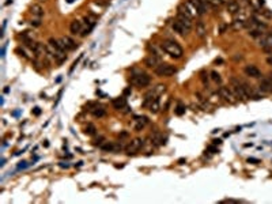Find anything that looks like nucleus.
I'll use <instances>...</instances> for the list:
<instances>
[{"mask_svg": "<svg viewBox=\"0 0 272 204\" xmlns=\"http://www.w3.org/2000/svg\"><path fill=\"white\" fill-rule=\"evenodd\" d=\"M143 146H144V140L136 137V139H133V140L129 142L128 146H125V153L128 154V155H133V154L138 153V151L142 148Z\"/></svg>", "mask_w": 272, "mask_h": 204, "instance_id": "nucleus-5", "label": "nucleus"}, {"mask_svg": "<svg viewBox=\"0 0 272 204\" xmlns=\"http://www.w3.org/2000/svg\"><path fill=\"white\" fill-rule=\"evenodd\" d=\"M258 4H260V6H264V0H258Z\"/></svg>", "mask_w": 272, "mask_h": 204, "instance_id": "nucleus-54", "label": "nucleus"}, {"mask_svg": "<svg viewBox=\"0 0 272 204\" xmlns=\"http://www.w3.org/2000/svg\"><path fill=\"white\" fill-rule=\"evenodd\" d=\"M154 91L156 93V95H162V94L166 91V86L165 84H158L156 87L154 89Z\"/></svg>", "mask_w": 272, "mask_h": 204, "instance_id": "nucleus-31", "label": "nucleus"}, {"mask_svg": "<svg viewBox=\"0 0 272 204\" xmlns=\"http://www.w3.org/2000/svg\"><path fill=\"white\" fill-rule=\"evenodd\" d=\"M90 31H91V29H90V27H86L84 30H82V31H80V34H79V35H80V37H86Z\"/></svg>", "mask_w": 272, "mask_h": 204, "instance_id": "nucleus-40", "label": "nucleus"}, {"mask_svg": "<svg viewBox=\"0 0 272 204\" xmlns=\"http://www.w3.org/2000/svg\"><path fill=\"white\" fill-rule=\"evenodd\" d=\"M158 97H159V95H156V93L154 91V90H150V91H147L146 94H144L143 106H144V108H148V106H150Z\"/></svg>", "mask_w": 272, "mask_h": 204, "instance_id": "nucleus-15", "label": "nucleus"}, {"mask_svg": "<svg viewBox=\"0 0 272 204\" xmlns=\"http://www.w3.org/2000/svg\"><path fill=\"white\" fill-rule=\"evenodd\" d=\"M131 83L138 86V87H146V86L151 83V76L143 71H138L131 78Z\"/></svg>", "mask_w": 272, "mask_h": 204, "instance_id": "nucleus-3", "label": "nucleus"}, {"mask_svg": "<svg viewBox=\"0 0 272 204\" xmlns=\"http://www.w3.org/2000/svg\"><path fill=\"white\" fill-rule=\"evenodd\" d=\"M95 132H97V128H95V125L94 124H87L86 125V128H84V133L86 135H95Z\"/></svg>", "mask_w": 272, "mask_h": 204, "instance_id": "nucleus-27", "label": "nucleus"}, {"mask_svg": "<svg viewBox=\"0 0 272 204\" xmlns=\"http://www.w3.org/2000/svg\"><path fill=\"white\" fill-rule=\"evenodd\" d=\"M151 139H152V142H154L155 144H158V146L166 144V137H163L159 132H154V133H152L151 135Z\"/></svg>", "mask_w": 272, "mask_h": 204, "instance_id": "nucleus-21", "label": "nucleus"}, {"mask_svg": "<svg viewBox=\"0 0 272 204\" xmlns=\"http://www.w3.org/2000/svg\"><path fill=\"white\" fill-rule=\"evenodd\" d=\"M143 128H144V124H143V122L136 121V124H135V131H138V132H139V131H142Z\"/></svg>", "mask_w": 272, "mask_h": 204, "instance_id": "nucleus-39", "label": "nucleus"}, {"mask_svg": "<svg viewBox=\"0 0 272 204\" xmlns=\"http://www.w3.org/2000/svg\"><path fill=\"white\" fill-rule=\"evenodd\" d=\"M271 34H272V29H271Z\"/></svg>", "mask_w": 272, "mask_h": 204, "instance_id": "nucleus-56", "label": "nucleus"}, {"mask_svg": "<svg viewBox=\"0 0 272 204\" xmlns=\"http://www.w3.org/2000/svg\"><path fill=\"white\" fill-rule=\"evenodd\" d=\"M15 52L18 53V55H19L20 57H23V59H29V56L26 55V52H24V51H23V49L20 48V46H19V48H16V51H15Z\"/></svg>", "mask_w": 272, "mask_h": 204, "instance_id": "nucleus-37", "label": "nucleus"}, {"mask_svg": "<svg viewBox=\"0 0 272 204\" xmlns=\"http://www.w3.org/2000/svg\"><path fill=\"white\" fill-rule=\"evenodd\" d=\"M177 14H182L185 16H188V18L193 19V14L189 11V7L187 6V4H180L178 8H177Z\"/></svg>", "mask_w": 272, "mask_h": 204, "instance_id": "nucleus-20", "label": "nucleus"}, {"mask_svg": "<svg viewBox=\"0 0 272 204\" xmlns=\"http://www.w3.org/2000/svg\"><path fill=\"white\" fill-rule=\"evenodd\" d=\"M69 31H71L72 35H76V34H80L82 31V22L78 19H73L71 24H69Z\"/></svg>", "mask_w": 272, "mask_h": 204, "instance_id": "nucleus-16", "label": "nucleus"}, {"mask_svg": "<svg viewBox=\"0 0 272 204\" xmlns=\"http://www.w3.org/2000/svg\"><path fill=\"white\" fill-rule=\"evenodd\" d=\"M160 63H162V61H160V57L156 56V55H150V56H147L146 59H144V65H146L147 68H154L155 69Z\"/></svg>", "mask_w": 272, "mask_h": 204, "instance_id": "nucleus-10", "label": "nucleus"}, {"mask_svg": "<svg viewBox=\"0 0 272 204\" xmlns=\"http://www.w3.org/2000/svg\"><path fill=\"white\" fill-rule=\"evenodd\" d=\"M171 29H173V30H174V33H177V34H180V35H182V37H185V35H187L188 33H189V30H188V29L185 27L182 23H180L177 19H176L174 22L171 23Z\"/></svg>", "mask_w": 272, "mask_h": 204, "instance_id": "nucleus-13", "label": "nucleus"}, {"mask_svg": "<svg viewBox=\"0 0 272 204\" xmlns=\"http://www.w3.org/2000/svg\"><path fill=\"white\" fill-rule=\"evenodd\" d=\"M59 41H60V44H61V48H63L65 52H67V51H73V49L78 48V44L71 38V37H67V35L61 37V38H59Z\"/></svg>", "mask_w": 272, "mask_h": 204, "instance_id": "nucleus-8", "label": "nucleus"}, {"mask_svg": "<svg viewBox=\"0 0 272 204\" xmlns=\"http://www.w3.org/2000/svg\"><path fill=\"white\" fill-rule=\"evenodd\" d=\"M176 19L178 20L180 23H182L189 31L192 30V26H193V24H192V19H191V18H188V16H185V15H182V14H177V18H176Z\"/></svg>", "mask_w": 272, "mask_h": 204, "instance_id": "nucleus-17", "label": "nucleus"}, {"mask_svg": "<svg viewBox=\"0 0 272 204\" xmlns=\"http://www.w3.org/2000/svg\"><path fill=\"white\" fill-rule=\"evenodd\" d=\"M101 150H104V151H114V143H109V142H105L104 144L101 146Z\"/></svg>", "mask_w": 272, "mask_h": 204, "instance_id": "nucleus-28", "label": "nucleus"}, {"mask_svg": "<svg viewBox=\"0 0 272 204\" xmlns=\"http://www.w3.org/2000/svg\"><path fill=\"white\" fill-rule=\"evenodd\" d=\"M169 105H170V99H167V102H166V104H165V106H163V109H162V110H163V112H166V110L169 109Z\"/></svg>", "mask_w": 272, "mask_h": 204, "instance_id": "nucleus-45", "label": "nucleus"}, {"mask_svg": "<svg viewBox=\"0 0 272 204\" xmlns=\"http://www.w3.org/2000/svg\"><path fill=\"white\" fill-rule=\"evenodd\" d=\"M250 146H253V143H246V144H244V147H250Z\"/></svg>", "mask_w": 272, "mask_h": 204, "instance_id": "nucleus-53", "label": "nucleus"}, {"mask_svg": "<svg viewBox=\"0 0 272 204\" xmlns=\"http://www.w3.org/2000/svg\"><path fill=\"white\" fill-rule=\"evenodd\" d=\"M160 48H162V51L166 52L170 57H173V59H181L184 55L182 48L173 40H165L163 42L160 44Z\"/></svg>", "mask_w": 272, "mask_h": 204, "instance_id": "nucleus-1", "label": "nucleus"}, {"mask_svg": "<svg viewBox=\"0 0 272 204\" xmlns=\"http://www.w3.org/2000/svg\"><path fill=\"white\" fill-rule=\"evenodd\" d=\"M258 91L264 93V94H269L272 93V80L268 76L267 78H261L258 82Z\"/></svg>", "mask_w": 272, "mask_h": 204, "instance_id": "nucleus-9", "label": "nucleus"}, {"mask_svg": "<svg viewBox=\"0 0 272 204\" xmlns=\"http://www.w3.org/2000/svg\"><path fill=\"white\" fill-rule=\"evenodd\" d=\"M261 15L264 16V18H267V19H272V11L271 10H261Z\"/></svg>", "mask_w": 272, "mask_h": 204, "instance_id": "nucleus-35", "label": "nucleus"}, {"mask_svg": "<svg viewBox=\"0 0 272 204\" xmlns=\"http://www.w3.org/2000/svg\"><path fill=\"white\" fill-rule=\"evenodd\" d=\"M227 29H229V23H220L219 27H218V33L219 34H225Z\"/></svg>", "mask_w": 272, "mask_h": 204, "instance_id": "nucleus-33", "label": "nucleus"}, {"mask_svg": "<svg viewBox=\"0 0 272 204\" xmlns=\"http://www.w3.org/2000/svg\"><path fill=\"white\" fill-rule=\"evenodd\" d=\"M244 72H245L248 76H250V78H261V76H263V75H261V71L256 67V65H253V64L245 65Z\"/></svg>", "mask_w": 272, "mask_h": 204, "instance_id": "nucleus-11", "label": "nucleus"}, {"mask_svg": "<svg viewBox=\"0 0 272 204\" xmlns=\"http://www.w3.org/2000/svg\"><path fill=\"white\" fill-rule=\"evenodd\" d=\"M248 162H253V163H260V161L258 159H254V158H249Z\"/></svg>", "mask_w": 272, "mask_h": 204, "instance_id": "nucleus-48", "label": "nucleus"}, {"mask_svg": "<svg viewBox=\"0 0 272 204\" xmlns=\"http://www.w3.org/2000/svg\"><path fill=\"white\" fill-rule=\"evenodd\" d=\"M128 136H129V132H127V131H122V132H120V135H118L120 139H127Z\"/></svg>", "mask_w": 272, "mask_h": 204, "instance_id": "nucleus-42", "label": "nucleus"}, {"mask_svg": "<svg viewBox=\"0 0 272 204\" xmlns=\"http://www.w3.org/2000/svg\"><path fill=\"white\" fill-rule=\"evenodd\" d=\"M91 113H93V116L94 117H98V118H101V117H104L105 114H106V110L102 108V106H95L93 110H91Z\"/></svg>", "mask_w": 272, "mask_h": 204, "instance_id": "nucleus-23", "label": "nucleus"}, {"mask_svg": "<svg viewBox=\"0 0 272 204\" xmlns=\"http://www.w3.org/2000/svg\"><path fill=\"white\" fill-rule=\"evenodd\" d=\"M131 93H132V90H131V87H127V89L124 90V95H129Z\"/></svg>", "mask_w": 272, "mask_h": 204, "instance_id": "nucleus-46", "label": "nucleus"}, {"mask_svg": "<svg viewBox=\"0 0 272 204\" xmlns=\"http://www.w3.org/2000/svg\"><path fill=\"white\" fill-rule=\"evenodd\" d=\"M133 118H135L136 121H140V122H143L144 125H146L147 122H148V118H147L146 116H133Z\"/></svg>", "mask_w": 272, "mask_h": 204, "instance_id": "nucleus-36", "label": "nucleus"}, {"mask_svg": "<svg viewBox=\"0 0 272 204\" xmlns=\"http://www.w3.org/2000/svg\"><path fill=\"white\" fill-rule=\"evenodd\" d=\"M184 162H185V158H181L180 161H178V163H180V165H184Z\"/></svg>", "mask_w": 272, "mask_h": 204, "instance_id": "nucleus-52", "label": "nucleus"}, {"mask_svg": "<svg viewBox=\"0 0 272 204\" xmlns=\"http://www.w3.org/2000/svg\"><path fill=\"white\" fill-rule=\"evenodd\" d=\"M212 144H215V146H216V144H220V140H219V139H214V140H212Z\"/></svg>", "mask_w": 272, "mask_h": 204, "instance_id": "nucleus-49", "label": "nucleus"}, {"mask_svg": "<svg viewBox=\"0 0 272 204\" xmlns=\"http://www.w3.org/2000/svg\"><path fill=\"white\" fill-rule=\"evenodd\" d=\"M263 51H264L265 53H272V46H264L263 48Z\"/></svg>", "mask_w": 272, "mask_h": 204, "instance_id": "nucleus-44", "label": "nucleus"}, {"mask_svg": "<svg viewBox=\"0 0 272 204\" xmlns=\"http://www.w3.org/2000/svg\"><path fill=\"white\" fill-rule=\"evenodd\" d=\"M121 150H125V147H124V144L121 143V140L114 143V151H121Z\"/></svg>", "mask_w": 272, "mask_h": 204, "instance_id": "nucleus-38", "label": "nucleus"}, {"mask_svg": "<svg viewBox=\"0 0 272 204\" xmlns=\"http://www.w3.org/2000/svg\"><path fill=\"white\" fill-rule=\"evenodd\" d=\"M230 89H231V91L234 93V95H236L237 99H248V94H246L244 86H242V82L240 79H237V78H230Z\"/></svg>", "mask_w": 272, "mask_h": 204, "instance_id": "nucleus-2", "label": "nucleus"}, {"mask_svg": "<svg viewBox=\"0 0 272 204\" xmlns=\"http://www.w3.org/2000/svg\"><path fill=\"white\" fill-rule=\"evenodd\" d=\"M112 104L114 106V109L121 110V109H124L127 106V99H125V97H118V98H114Z\"/></svg>", "mask_w": 272, "mask_h": 204, "instance_id": "nucleus-19", "label": "nucleus"}, {"mask_svg": "<svg viewBox=\"0 0 272 204\" xmlns=\"http://www.w3.org/2000/svg\"><path fill=\"white\" fill-rule=\"evenodd\" d=\"M265 61H267V64L271 65V67H272V56H268V57H267V60H265Z\"/></svg>", "mask_w": 272, "mask_h": 204, "instance_id": "nucleus-47", "label": "nucleus"}, {"mask_svg": "<svg viewBox=\"0 0 272 204\" xmlns=\"http://www.w3.org/2000/svg\"><path fill=\"white\" fill-rule=\"evenodd\" d=\"M200 79H201V82H203V84L205 86V87H208V75H207V72L201 71L200 72Z\"/></svg>", "mask_w": 272, "mask_h": 204, "instance_id": "nucleus-32", "label": "nucleus"}, {"mask_svg": "<svg viewBox=\"0 0 272 204\" xmlns=\"http://www.w3.org/2000/svg\"><path fill=\"white\" fill-rule=\"evenodd\" d=\"M30 12L33 16H35L37 19H40L41 16L44 15V8L40 6V4H33V6L30 7Z\"/></svg>", "mask_w": 272, "mask_h": 204, "instance_id": "nucleus-18", "label": "nucleus"}, {"mask_svg": "<svg viewBox=\"0 0 272 204\" xmlns=\"http://www.w3.org/2000/svg\"><path fill=\"white\" fill-rule=\"evenodd\" d=\"M207 150H208V151H212V154H216V153H219V150H218L216 147H215V144H214V146H209Z\"/></svg>", "mask_w": 272, "mask_h": 204, "instance_id": "nucleus-43", "label": "nucleus"}, {"mask_svg": "<svg viewBox=\"0 0 272 204\" xmlns=\"http://www.w3.org/2000/svg\"><path fill=\"white\" fill-rule=\"evenodd\" d=\"M185 110H187V108H185L184 105L178 104V105L176 106V110H174V112H176V114H177V116H182V114L185 113Z\"/></svg>", "mask_w": 272, "mask_h": 204, "instance_id": "nucleus-30", "label": "nucleus"}, {"mask_svg": "<svg viewBox=\"0 0 272 204\" xmlns=\"http://www.w3.org/2000/svg\"><path fill=\"white\" fill-rule=\"evenodd\" d=\"M154 71H155V73L158 76H171V75H174V73L177 72V68L174 67V65H171V64L160 63Z\"/></svg>", "mask_w": 272, "mask_h": 204, "instance_id": "nucleus-4", "label": "nucleus"}, {"mask_svg": "<svg viewBox=\"0 0 272 204\" xmlns=\"http://www.w3.org/2000/svg\"><path fill=\"white\" fill-rule=\"evenodd\" d=\"M148 110H150L151 113H154V114L159 112V99H158V98H156V99L152 102L150 106H148Z\"/></svg>", "mask_w": 272, "mask_h": 204, "instance_id": "nucleus-25", "label": "nucleus"}, {"mask_svg": "<svg viewBox=\"0 0 272 204\" xmlns=\"http://www.w3.org/2000/svg\"><path fill=\"white\" fill-rule=\"evenodd\" d=\"M188 6L192 7L193 10L196 11V14L200 15V16L207 12V6H205L204 3H201L200 0H188Z\"/></svg>", "mask_w": 272, "mask_h": 204, "instance_id": "nucleus-7", "label": "nucleus"}, {"mask_svg": "<svg viewBox=\"0 0 272 204\" xmlns=\"http://www.w3.org/2000/svg\"><path fill=\"white\" fill-rule=\"evenodd\" d=\"M41 113V110H40V108H34V114L35 116H38V114Z\"/></svg>", "mask_w": 272, "mask_h": 204, "instance_id": "nucleus-50", "label": "nucleus"}, {"mask_svg": "<svg viewBox=\"0 0 272 204\" xmlns=\"http://www.w3.org/2000/svg\"><path fill=\"white\" fill-rule=\"evenodd\" d=\"M218 93H219V95L223 98L226 102H229V104H234V102L237 101L236 95H234V93L231 91V89H230V87H226V86H220L219 90H218Z\"/></svg>", "mask_w": 272, "mask_h": 204, "instance_id": "nucleus-6", "label": "nucleus"}, {"mask_svg": "<svg viewBox=\"0 0 272 204\" xmlns=\"http://www.w3.org/2000/svg\"><path fill=\"white\" fill-rule=\"evenodd\" d=\"M195 31H196V35L199 37V38H204L205 34H207V26H205V23L203 20H197L196 24H195Z\"/></svg>", "mask_w": 272, "mask_h": 204, "instance_id": "nucleus-12", "label": "nucleus"}, {"mask_svg": "<svg viewBox=\"0 0 272 204\" xmlns=\"http://www.w3.org/2000/svg\"><path fill=\"white\" fill-rule=\"evenodd\" d=\"M105 143V136H98L95 140H94V146H98V147H101L102 144Z\"/></svg>", "mask_w": 272, "mask_h": 204, "instance_id": "nucleus-34", "label": "nucleus"}, {"mask_svg": "<svg viewBox=\"0 0 272 204\" xmlns=\"http://www.w3.org/2000/svg\"><path fill=\"white\" fill-rule=\"evenodd\" d=\"M95 16H93V15H86L84 18H83V22L86 23V24H89V27L90 29H93L94 27V24H95Z\"/></svg>", "mask_w": 272, "mask_h": 204, "instance_id": "nucleus-24", "label": "nucleus"}, {"mask_svg": "<svg viewBox=\"0 0 272 204\" xmlns=\"http://www.w3.org/2000/svg\"><path fill=\"white\" fill-rule=\"evenodd\" d=\"M246 27V22L242 18H240V19H234L233 22H231V29L233 30H242V29H245Z\"/></svg>", "mask_w": 272, "mask_h": 204, "instance_id": "nucleus-22", "label": "nucleus"}, {"mask_svg": "<svg viewBox=\"0 0 272 204\" xmlns=\"http://www.w3.org/2000/svg\"><path fill=\"white\" fill-rule=\"evenodd\" d=\"M264 33L260 31V30H254V29H249L248 30V35L252 37V38H258V37H261Z\"/></svg>", "mask_w": 272, "mask_h": 204, "instance_id": "nucleus-26", "label": "nucleus"}, {"mask_svg": "<svg viewBox=\"0 0 272 204\" xmlns=\"http://www.w3.org/2000/svg\"><path fill=\"white\" fill-rule=\"evenodd\" d=\"M67 2H68V3H72V2H73V0H67Z\"/></svg>", "mask_w": 272, "mask_h": 204, "instance_id": "nucleus-55", "label": "nucleus"}, {"mask_svg": "<svg viewBox=\"0 0 272 204\" xmlns=\"http://www.w3.org/2000/svg\"><path fill=\"white\" fill-rule=\"evenodd\" d=\"M222 63H223V60L222 59H216L215 60V64H222Z\"/></svg>", "mask_w": 272, "mask_h": 204, "instance_id": "nucleus-51", "label": "nucleus"}, {"mask_svg": "<svg viewBox=\"0 0 272 204\" xmlns=\"http://www.w3.org/2000/svg\"><path fill=\"white\" fill-rule=\"evenodd\" d=\"M226 8H227V12L231 15H236L241 11V6L237 0H229L227 4H226Z\"/></svg>", "mask_w": 272, "mask_h": 204, "instance_id": "nucleus-14", "label": "nucleus"}, {"mask_svg": "<svg viewBox=\"0 0 272 204\" xmlns=\"http://www.w3.org/2000/svg\"><path fill=\"white\" fill-rule=\"evenodd\" d=\"M30 23H31V26H33V27H40V26H41V20H40V19H35V20H31V22H30Z\"/></svg>", "mask_w": 272, "mask_h": 204, "instance_id": "nucleus-41", "label": "nucleus"}, {"mask_svg": "<svg viewBox=\"0 0 272 204\" xmlns=\"http://www.w3.org/2000/svg\"><path fill=\"white\" fill-rule=\"evenodd\" d=\"M211 79L215 82V83L218 84V83H222V78H220V75H219V72H216V71H212L211 72Z\"/></svg>", "mask_w": 272, "mask_h": 204, "instance_id": "nucleus-29", "label": "nucleus"}]
</instances>
